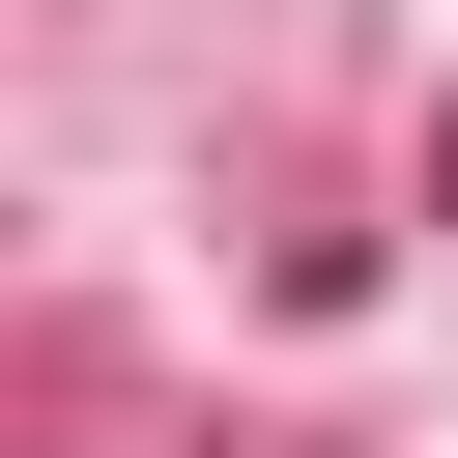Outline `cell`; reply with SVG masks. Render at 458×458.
I'll return each mask as SVG.
<instances>
[{
	"instance_id": "cell-1",
	"label": "cell",
	"mask_w": 458,
	"mask_h": 458,
	"mask_svg": "<svg viewBox=\"0 0 458 458\" xmlns=\"http://www.w3.org/2000/svg\"><path fill=\"white\" fill-rule=\"evenodd\" d=\"M429 200H458V143H429Z\"/></svg>"
}]
</instances>
